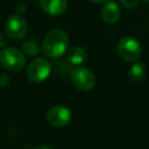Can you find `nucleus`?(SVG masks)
Segmentation results:
<instances>
[{"label": "nucleus", "instance_id": "nucleus-1", "mask_svg": "<svg viewBox=\"0 0 149 149\" xmlns=\"http://www.w3.org/2000/svg\"><path fill=\"white\" fill-rule=\"evenodd\" d=\"M69 47V36L62 29L50 30L43 38L41 50L49 58H58L64 55Z\"/></svg>", "mask_w": 149, "mask_h": 149}, {"label": "nucleus", "instance_id": "nucleus-3", "mask_svg": "<svg viewBox=\"0 0 149 149\" xmlns=\"http://www.w3.org/2000/svg\"><path fill=\"white\" fill-rule=\"evenodd\" d=\"M116 51L125 62H136L141 56V45L134 37L125 36L119 41Z\"/></svg>", "mask_w": 149, "mask_h": 149}, {"label": "nucleus", "instance_id": "nucleus-6", "mask_svg": "<svg viewBox=\"0 0 149 149\" xmlns=\"http://www.w3.org/2000/svg\"><path fill=\"white\" fill-rule=\"evenodd\" d=\"M5 30L6 34L13 38V40H21L26 36L27 30H28V24L27 21L21 16V14H13L10 15L6 23H5Z\"/></svg>", "mask_w": 149, "mask_h": 149}, {"label": "nucleus", "instance_id": "nucleus-5", "mask_svg": "<svg viewBox=\"0 0 149 149\" xmlns=\"http://www.w3.org/2000/svg\"><path fill=\"white\" fill-rule=\"evenodd\" d=\"M51 71L50 63L42 57L33 59L27 69V77L31 83H41L48 78Z\"/></svg>", "mask_w": 149, "mask_h": 149}, {"label": "nucleus", "instance_id": "nucleus-14", "mask_svg": "<svg viewBox=\"0 0 149 149\" xmlns=\"http://www.w3.org/2000/svg\"><path fill=\"white\" fill-rule=\"evenodd\" d=\"M9 84V77L5 73H0V87H6Z\"/></svg>", "mask_w": 149, "mask_h": 149}, {"label": "nucleus", "instance_id": "nucleus-9", "mask_svg": "<svg viewBox=\"0 0 149 149\" xmlns=\"http://www.w3.org/2000/svg\"><path fill=\"white\" fill-rule=\"evenodd\" d=\"M101 19L105 23H108V24L116 23L120 19V9L118 5L113 1L105 3L101 9Z\"/></svg>", "mask_w": 149, "mask_h": 149}, {"label": "nucleus", "instance_id": "nucleus-10", "mask_svg": "<svg viewBox=\"0 0 149 149\" xmlns=\"http://www.w3.org/2000/svg\"><path fill=\"white\" fill-rule=\"evenodd\" d=\"M86 51L81 47H72L68 51V62L72 65H80L86 61Z\"/></svg>", "mask_w": 149, "mask_h": 149}, {"label": "nucleus", "instance_id": "nucleus-13", "mask_svg": "<svg viewBox=\"0 0 149 149\" xmlns=\"http://www.w3.org/2000/svg\"><path fill=\"white\" fill-rule=\"evenodd\" d=\"M120 2L122 3L123 7L128 9H133L139 5V0H120Z\"/></svg>", "mask_w": 149, "mask_h": 149}, {"label": "nucleus", "instance_id": "nucleus-17", "mask_svg": "<svg viewBox=\"0 0 149 149\" xmlns=\"http://www.w3.org/2000/svg\"><path fill=\"white\" fill-rule=\"evenodd\" d=\"M33 149H52V148H50L48 146H37V147H34Z\"/></svg>", "mask_w": 149, "mask_h": 149}, {"label": "nucleus", "instance_id": "nucleus-4", "mask_svg": "<svg viewBox=\"0 0 149 149\" xmlns=\"http://www.w3.org/2000/svg\"><path fill=\"white\" fill-rule=\"evenodd\" d=\"M70 79L73 86L80 91H90L95 85V76L94 73L84 66L78 65L70 73Z\"/></svg>", "mask_w": 149, "mask_h": 149}, {"label": "nucleus", "instance_id": "nucleus-11", "mask_svg": "<svg viewBox=\"0 0 149 149\" xmlns=\"http://www.w3.org/2000/svg\"><path fill=\"white\" fill-rule=\"evenodd\" d=\"M146 74V68L142 63H135L130 66L129 71H128V76L130 78V80L133 81H140L143 79Z\"/></svg>", "mask_w": 149, "mask_h": 149}, {"label": "nucleus", "instance_id": "nucleus-2", "mask_svg": "<svg viewBox=\"0 0 149 149\" xmlns=\"http://www.w3.org/2000/svg\"><path fill=\"white\" fill-rule=\"evenodd\" d=\"M26 63L23 52L15 48H2L0 51V65L10 71V72H17L23 69Z\"/></svg>", "mask_w": 149, "mask_h": 149}, {"label": "nucleus", "instance_id": "nucleus-7", "mask_svg": "<svg viewBox=\"0 0 149 149\" xmlns=\"http://www.w3.org/2000/svg\"><path fill=\"white\" fill-rule=\"evenodd\" d=\"M47 121L49 125H51L52 127L56 128H62L65 127L70 123L71 121V112L69 108H66L65 106H52L47 111L45 114Z\"/></svg>", "mask_w": 149, "mask_h": 149}, {"label": "nucleus", "instance_id": "nucleus-8", "mask_svg": "<svg viewBox=\"0 0 149 149\" xmlns=\"http://www.w3.org/2000/svg\"><path fill=\"white\" fill-rule=\"evenodd\" d=\"M41 8L51 16L61 15L65 12L68 0H40Z\"/></svg>", "mask_w": 149, "mask_h": 149}, {"label": "nucleus", "instance_id": "nucleus-15", "mask_svg": "<svg viewBox=\"0 0 149 149\" xmlns=\"http://www.w3.org/2000/svg\"><path fill=\"white\" fill-rule=\"evenodd\" d=\"M6 43H7V38H6V35H5V33L0 31V48H5Z\"/></svg>", "mask_w": 149, "mask_h": 149}, {"label": "nucleus", "instance_id": "nucleus-18", "mask_svg": "<svg viewBox=\"0 0 149 149\" xmlns=\"http://www.w3.org/2000/svg\"><path fill=\"white\" fill-rule=\"evenodd\" d=\"M90 1L95 2V3H101V2H105V1H107V0H90Z\"/></svg>", "mask_w": 149, "mask_h": 149}, {"label": "nucleus", "instance_id": "nucleus-16", "mask_svg": "<svg viewBox=\"0 0 149 149\" xmlns=\"http://www.w3.org/2000/svg\"><path fill=\"white\" fill-rule=\"evenodd\" d=\"M16 10H17V14H22V12H24V6L22 3H20L17 7H16Z\"/></svg>", "mask_w": 149, "mask_h": 149}, {"label": "nucleus", "instance_id": "nucleus-12", "mask_svg": "<svg viewBox=\"0 0 149 149\" xmlns=\"http://www.w3.org/2000/svg\"><path fill=\"white\" fill-rule=\"evenodd\" d=\"M40 44L36 40H27L22 43V51L27 56H36L40 52Z\"/></svg>", "mask_w": 149, "mask_h": 149}, {"label": "nucleus", "instance_id": "nucleus-19", "mask_svg": "<svg viewBox=\"0 0 149 149\" xmlns=\"http://www.w3.org/2000/svg\"><path fill=\"white\" fill-rule=\"evenodd\" d=\"M144 2H147V3H149V0H143Z\"/></svg>", "mask_w": 149, "mask_h": 149}]
</instances>
